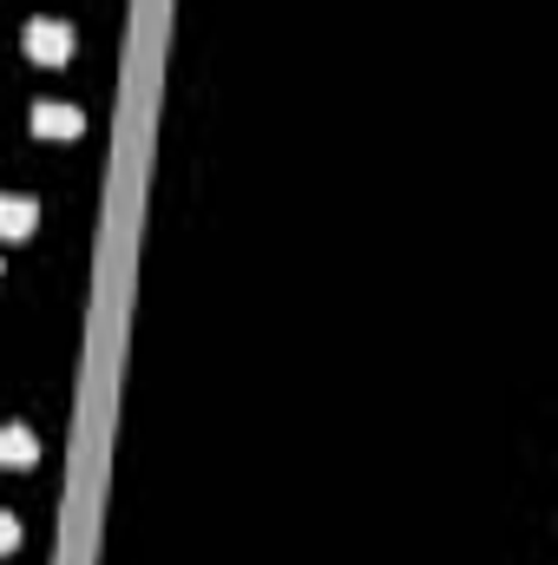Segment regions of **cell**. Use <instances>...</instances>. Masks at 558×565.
<instances>
[{"mask_svg":"<svg viewBox=\"0 0 558 565\" xmlns=\"http://www.w3.org/2000/svg\"><path fill=\"white\" fill-rule=\"evenodd\" d=\"M26 126H33L40 139H79V132H86V113H79V106H66V99H40Z\"/></svg>","mask_w":558,"mask_h":565,"instance_id":"2","label":"cell"},{"mask_svg":"<svg viewBox=\"0 0 558 565\" xmlns=\"http://www.w3.org/2000/svg\"><path fill=\"white\" fill-rule=\"evenodd\" d=\"M20 46H26V60H40V66H66V60H73V26H66V20H26Z\"/></svg>","mask_w":558,"mask_h":565,"instance_id":"1","label":"cell"},{"mask_svg":"<svg viewBox=\"0 0 558 565\" xmlns=\"http://www.w3.org/2000/svg\"><path fill=\"white\" fill-rule=\"evenodd\" d=\"M33 454H40L33 427H20V422L0 427V467H33Z\"/></svg>","mask_w":558,"mask_h":565,"instance_id":"3","label":"cell"},{"mask_svg":"<svg viewBox=\"0 0 558 565\" xmlns=\"http://www.w3.org/2000/svg\"><path fill=\"white\" fill-rule=\"evenodd\" d=\"M33 224H40L33 198H0V237H33Z\"/></svg>","mask_w":558,"mask_h":565,"instance_id":"4","label":"cell"},{"mask_svg":"<svg viewBox=\"0 0 558 565\" xmlns=\"http://www.w3.org/2000/svg\"><path fill=\"white\" fill-rule=\"evenodd\" d=\"M20 546V520L13 513H0V553H13Z\"/></svg>","mask_w":558,"mask_h":565,"instance_id":"5","label":"cell"}]
</instances>
